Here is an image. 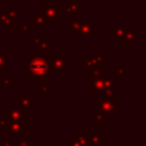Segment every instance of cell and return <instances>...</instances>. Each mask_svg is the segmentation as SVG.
I'll return each mask as SVG.
<instances>
[{
	"label": "cell",
	"instance_id": "6da1fadb",
	"mask_svg": "<svg viewBox=\"0 0 146 146\" xmlns=\"http://www.w3.org/2000/svg\"><path fill=\"white\" fill-rule=\"evenodd\" d=\"M26 76L32 82L47 83L48 78L52 76L50 68V60L41 56H27L26 57Z\"/></svg>",
	"mask_w": 146,
	"mask_h": 146
},
{
	"label": "cell",
	"instance_id": "7a4b0ae2",
	"mask_svg": "<svg viewBox=\"0 0 146 146\" xmlns=\"http://www.w3.org/2000/svg\"><path fill=\"white\" fill-rule=\"evenodd\" d=\"M114 95L106 96L99 100V113L102 114H113L115 113L114 110Z\"/></svg>",
	"mask_w": 146,
	"mask_h": 146
},
{
	"label": "cell",
	"instance_id": "3957f363",
	"mask_svg": "<svg viewBox=\"0 0 146 146\" xmlns=\"http://www.w3.org/2000/svg\"><path fill=\"white\" fill-rule=\"evenodd\" d=\"M68 66V57L67 56H54L50 62L51 71H60L64 67Z\"/></svg>",
	"mask_w": 146,
	"mask_h": 146
},
{
	"label": "cell",
	"instance_id": "277c9868",
	"mask_svg": "<svg viewBox=\"0 0 146 146\" xmlns=\"http://www.w3.org/2000/svg\"><path fill=\"white\" fill-rule=\"evenodd\" d=\"M42 8V13H43V17L46 21H52L57 18V11H58V5H46L43 3L41 6Z\"/></svg>",
	"mask_w": 146,
	"mask_h": 146
},
{
	"label": "cell",
	"instance_id": "5b68a950",
	"mask_svg": "<svg viewBox=\"0 0 146 146\" xmlns=\"http://www.w3.org/2000/svg\"><path fill=\"white\" fill-rule=\"evenodd\" d=\"M26 117L27 115L24 112H22L19 108H9V107L6 108V119L19 122L21 120H24Z\"/></svg>",
	"mask_w": 146,
	"mask_h": 146
},
{
	"label": "cell",
	"instance_id": "8992f818",
	"mask_svg": "<svg viewBox=\"0 0 146 146\" xmlns=\"http://www.w3.org/2000/svg\"><path fill=\"white\" fill-rule=\"evenodd\" d=\"M63 10L65 15H78L79 14V1L68 0L67 3L63 5Z\"/></svg>",
	"mask_w": 146,
	"mask_h": 146
},
{
	"label": "cell",
	"instance_id": "52a82bcc",
	"mask_svg": "<svg viewBox=\"0 0 146 146\" xmlns=\"http://www.w3.org/2000/svg\"><path fill=\"white\" fill-rule=\"evenodd\" d=\"M103 82H104L103 92H104L106 96H112V95H114V82H115V78H114V76L104 78V79H103Z\"/></svg>",
	"mask_w": 146,
	"mask_h": 146
},
{
	"label": "cell",
	"instance_id": "ba28073f",
	"mask_svg": "<svg viewBox=\"0 0 146 146\" xmlns=\"http://www.w3.org/2000/svg\"><path fill=\"white\" fill-rule=\"evenodd\" d=\"M91 59H92L94 66H96V67L105 66V52L103 50H95Z\"/></svg>",
	"mask_w": 146,
	"mask_h": 146
},
{
	"label": "cell",
	"instance_id": "9c48e42d",
	"mask_svg": "<svg viewBox=\"0 0 146 146\" xmlns=\"http://www.w3.org/2000/svg\"><path fill=\"white\" fill-rule=\"evenodd\" d=\"M27 125L25 123H21V122H17V121H14L11 123H8L7 124V129L10 131L11 135H16V133H21L24 129H26Z\"/></svg>",
	"mask_w": 146,
	"mask_h": 146
},
{
	"label": "cell",
	"instance_id": "30bf717a",
	"mask_svg": "<svg viewBox=\"0 0 146 146\" xmlns=\"http://www.w3.org/2000/svg\"><path fill=\"white\" fill-rule=\"evenodd\" d=\"M79 35H86V36L94 35V26L89 22H81L79 29Z\"/></svg>",
	"mask_w": 146,
	"mask_h": 146
},
{
	"label": "cell",
	"instance_id": "8fae6325",
	"mask_svg": "<svg viewBox=\"0 0 146 146\" xmlns=\"http://www.w3.org/2000/svg\"><path fill=\"white\" fill-rule=\"evenodd\" d=\"M89 145L90 146H105V136L103 133L89 135Z\"/></svg>",
	"mask_w": 146,
	"mask_h": 146
},
{
	"label": "cell",
	"instance_id": "7c38bea8",
	"mask_svg": "<svg viewBox=\"0 0 146 146\" xmlns=\"http://www.w3.org/2000/svg\"><path fill=\"white\" fill-rule=\"evenodd\" d=\"M127 29L124 26H115L112 31H110V34L114 36V39L116 41H121V40H124V33H125Z\"/></svg>",
	"mask_w": 146,
	"mask_h": 146
},
{
	"label": "cell",
	"instance_id": "4fadbf2b",
	"mask_svg": "<svg viewBox=\"0 0 146 146\" xmlns=\"http://www.w3.org/2000/svg\"><path fill=\"white\" fill-rule=\"evenodd\" d=\"M16 102H17V104L22 105L24 108H31L32 107V99L27 96L26 92H22L21 96L16 98Z\"/></svg>",
	"mask_w": 146,
	"mask_h": 146
},
{
	"label": "cell",
	"instance_id": "5bb4252c",
	"mask_svg": "<svg viewBox=\"0 0 146 146\" xmlns=\"http://www.w3.org/2000/svg\"><path fill=\"white\" fill-rule=\"evenodd\" d=\"M89 87L92 88L94 91H96V92H103V89H104L103 79H96V80L89 79Z\"/></svg>",
	"mask_w": 146,
	"mask_h": 146
},
{
	"label": "cell",
	"instance_id": "9a60e30c",
	"mask_svg": "<svg viewBox=\"0 0 146 146\" xmlns=\"http://www.w3.org/2000/svg\"><path fill=\"white\" fill-rule=\"evenodd\" d=\"M89 70V79L96 80V79H104L105 78V73L102 72L98 67L96 66H91L88 68Z\"/></svg>",
	"mask_w": 146,
	"mask_h": 146
},
{
	"label": "cell",
	"instance_id": "2e32d148",
	"mask_svg": "<svg viewBox=\"0 0 146 146\" xmlns=\"http://www.w3.org/2000/svg\"><path fill=\"white\" fill-rule=\"evenodd\" d=\"M0 21H1V23L5 25V27H6L7 31H9V30L11 29V24H10V22H9V19H8L7 10H6V9H2V10L0 11Z\"/></svg>",
	"mask_w": 146,
	"mask_h": 146
},
{
	"label": "cell",
	"instance_id": "e0dca14e",
	"mask_svg": "<svg viewBox=\"0 0 146 146\" xmlns=\"http://www.w3.org/2000/svg\"><path fill=\"white\" fill-rule=\"evenodd\" d=\"M73 138L78 140L80 146H90L89 145V135H74Z\"/></svg>",
	"mask_w": 146,
	"mask_h": 146
},
{
	"label": "cell",
	"instance_id": "ac0fdd59",
	"mask_svg": "<svg viewBox=\"0 0 146 146\" xmlns=\"http://www.w3.org/2000/svg\"><path fill=\"white\" fill-rule=\"evenodd\" d=\"M136 39V31H129L127 30L124 33V44L125 46H130V43Z\"/></svg>",
	"mask_w": 146,
	"mask_h": 146
},
{
	"label": "cell",
	"instance_id": "d6986e66",
	"mask_svg": "<svg viewBox=\"0 0 146 146\" xmlns=\"http://www.w3.org/2000/svg\"><path fill=\"white\" fill-rule=\"evenodd\" d=\"M31 19H32V24L33 25H46L47 21L44 19V17L42 15H32L31 16Z\"/></svg>",
	"mask_w": 146,
	"mask_h": 146
},
{
	"label": "cell",
	"instance_id": "ffe728a7",
	"mask_svg": "<svg viewBox=\"0 0 146 146\" xmlns=\"http://www.w3.org/2000/svg\"><path fill=\"white\" fill-rule=\"evenodd\" d=\"M52 40H46V41H41L38 46H36V50H39V51H47V49L49 48V47H51L52 46Z\"/></svg>",
	"mask_w": 146,
	"mask_h": 146
},
{
	"label": "cell",
	"instance_id": "44dd1931",
	"mask_svg": "<svg viewBox=\"0 0 146 146\" xmlns=\"http://www.w3.org/2000/svg\"><path fill=\"white\" fill-rule=\"evenodd\" d=\"M7 16H8V19L10 22L11 26H14V25L17 24V19H16L17 18V13H16V10H14V9L7 10Z\"/></svg>",
	"mask_w": 146,
	"mask_h": 146
},
{
	"label": "cell",
	"instance_id": "7402d4cb",
	"mask_svg": "<svg viewBox=\"0 0 146 146\" xmlns=\"http://www.w3.org/2000/svg\"><path fill=\"white\" fill-rule=\"evenodd\" d=\"M6 51L5 50H1L0 51V73H3V72H6L7 71V68H6Z\"/></svg>",
	"mask_w": 146,
	"mask_h": 146
},
{
	"label": "cell",
	"instance_id": "603a6c76",
	"mask_svg": "<svg viewBox=\"0 0 146 146\" xmlns=\"http://www.w3.org/2000/svg\"><path fill=\"white\" fill-rule=\"evenodd\" d=\"M80 24H81L80 21H76V19H72V21H70V24H68V31H72L73 33H75V32L79 30Z\"/></svg>",
	"mask_w": 146,
	"mask_h": 146
},
{
	"label": "cell",
	"instance_id": "cb8c5ba5",
	"mask_svg": "<svg viewBox=\"0 0 146 146\" xmlns=\"http://www.w3.org/2000/svg\"><path fill=\"white\" fill-rule=\"evenodd\" d=\"M94 123L95 124H104L105 123V116H104V114H102V113H96V114H94Z\"/></svg>",
	"mask_w": 146,
	"mask_h": 146
},
{
	"label": "cell",
	"instance_id": "d4e9b609",
	"mask_svg": "<svg viewBox=\"0 0 146 146\" xmlns=\"http://www.w3.org/2000/svg\"><path fill=\"white\" fill-rule=\"evenodd\" d=\"M0 87L1 88H10L11 87V81L9 78H2L1 82H0Z\"/></svg>",
	"mask_w": 146,
	"mask_h": 146
},
{
	"label": "cell",
	"instance_id": "484cf974",
	"mask_svg": "<svg viewBox=\"0 0 146 146\" xmlns=\"http://www.w3.org/2000/svg\"><path fill=\"white\" fill-rule=\"evenodd\" d=\"M114 73H115V76H124L125 75V68L122 66H116L114 70Z\"/></svg>",
	"mask_w": 146,
	"mask_h": 146
},
{
	"label": "cell",
	"instance_id": "4316f807",
	"mask_svg": "<svg viewBox=\"0 0 146 146\" xmlns=\"http://www.w3.org/2000/svg\"><path fill=\"white\" fill-rule=\"evenodd\" d=\"M83 65L86 67H91L94 66V63H92V59H91V56H84L83 57Z\"/></svg>",
	"mask_w": 146,
	"mask_h": 146
},
{
	"label": "cell",
	"instance_id": "83f0119b",
	"mask_svg": "<svg viewBox=\"0 0 146 146\" xmlns=\"http://www.w3.org/2000/svg\"><path fill=\"white\" fill-rule=\"evenodd\" d=\"M31 145H32V141L30 139H26V140L17 139L16 140V146H31Z\"/></svg>",
	"mask_w": 146,
	"mask_h": 146
},
{
	"label": "cell",
	"instance_id": "f1b7e54d",
	"mask_svg": "<svg viewBox=\"0 0 146 146\" xmlns=\"http://www.w3.org/2000/svg\"><path fill=\"white\" fill-rule=\"evenodd\" d=\"M32 30V25H24L21 27V34L22 35H25L27 32H30Z\"/></svg>",
	"mask_w": 146,
	"mask_h": 146
},
{
	"label": "cell",
	"instance_id": "f546056e",
	"mask_svg": "<svg viewBox=\"0 0 146 146\" xmlns=\"http://www.w3.org/2000/svg\"><path fill=\"white\" fill-rule=\"evenodd\" d=\"M41 41H42V36H41V35H33L32 43H33V46H34V47H36Z\"/></svg>",
	"mask_w": 146,
	"mask_h": 146
},
{
	"label": "cell",
	"instance_id": "4dcf8cb0",
	"mask_svg": "<svg viewBox=\"0 0 146 146\" xmlns=\"http://www.w3.org/2000/svg\"><path fill=\"white\" fill-rule=\"evenodd\" d=\"M47 90H48V84H47V83H42V86H40V87H38V88H36V91H38V92H40V94L46 92Z\"/></svg>",
	"mask_w": 146,
	"mask_h": 146
},
{
	"label": "cell",
	"instance_id": "1f68e13d",
	"mask_svg": "<svg viewBox=\"0 0 146 146\" xmlns=\"http://www.w3.org/2000/svg\"><path fill=\"white\" fill-rule=\"evenodd\" d=\"M0 146H11V143L9 139H1L0 140Z\"/></svg>",
	"mask_w": 146,
	"mask_h": 146
},
{
	"label": "cell",
	"instance_id": "d6a6232c",
	"mask_svg": "<svg viewBox=\"0 0 146 146\" xmlns=\"http://www.w3.org/2000/svg\"><path fill=\"white\" fill-rule=\"evenodd\" d=\"M67 146H80V145H79V143H78L76 139L72 138V139L68 140V145H67Z\"/></svg>",
	"mask_w": 146,
	"mask_h": 146
},
{
	"label": "cell",
	"instance_id": "836d02e7",
	"mask_svg": "<svg viewBox=\"0 0 146 146\" xmlns=\"http://www.w3.org/2000/svg\"><path fill=\"white\" fill-rule=\"evenodd\" d=\"M7 121H6V119H1L0 117V127L1 128H3V129H7Z\"/></svg>",
	"mask_w": 146,
	"mask_h": 146
},
{
	"label": "cell",
	"instance_id": "e575fe53",
	"mask_svg": "<svg viewBox=\"0 0 146 146\" xmlns=\"http://www.w3.org/2000/svg\"><path fill=\"white\" fill-rule=\"evenodd\" d=\"M0 117H1V104H0Z\"/></svg>",
	"mask_w": 146,
	"mask_h": 146
},
{
	"label": "cell",
	"instance_id": "d590c367",
	"mask_svg": "<svg viewBox=\"0 0 146 146\" xmlns=\"http://www.w3.org/2000/svg\"><path fill=\"white\" fill-rule=\"evenodd\" d=\"M0 75H1V73H0Z\"/></svg>",
	"mask_w": 146,
	"mask_h": 146
}]
</instances>
